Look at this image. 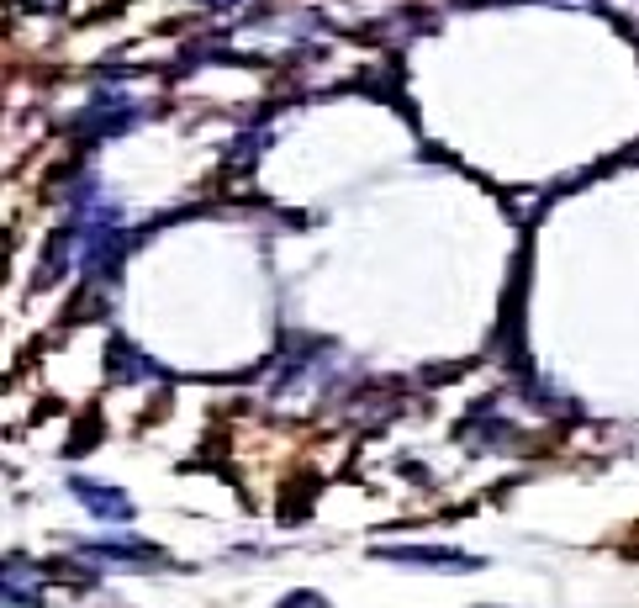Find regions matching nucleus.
I'll list each match as a JSON object with an SVG mask.
<instances>
[{"label": "nucleus", "instance_id": "nucleus-1", "mask_svg": "<svg viewBox=\"0 0 639 608\" xmlns=\"http://www.w3.org/2000/svg\"><path fill=\"white\" fill-rule=\"evenodd\" d=\"M381 561H397V566H423V571H476L486 566L471 550H455V545H375Z\"/></svg>", "mask_w": 639, "mask_h": 608}, {"label": "nucleus", "instance_id": "nucleus-2", "mask_svg": "<svg viewBox=\"0 0 639 608\" xmlns=\"http://www.w3.org/2000/svg\"><path fill=\"white\" fill-rule=\"evenodd\" d=\"M69 492L80 497V503L96 513V519H127L133 513V497L127 492H117V487H101V482H90V476H74L69 482Z\"/></svg>", "mask_w": 639, "mask_h": 608}, {"label": "nucleus", "instance_id": "nucleus-3", "mask_svg": "<svg viewBox=\"0 0 639 608\" xmlns=\"http://www.w3.org/2000/svg\"><path fill=\"white\" fill-rule=\"evenodd\" d=\"M280 608H328V598L323 593H286V603Z\"/></svg>", "mask_w": 639, "mask_h": 608}]
</instances>
